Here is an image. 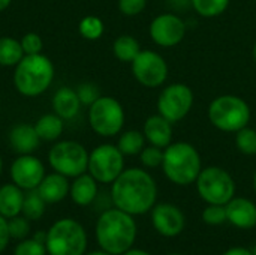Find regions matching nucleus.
Listing matches in <instances>:
<instances>
[{"mask_svg":"<svg viewBox=\"0 0 256 255\" xmlns=\"http://www.w3.org/2000/svg\"><path fill=\"white\" fill-rule=\"evenodd\" d=\"M75 90H76V93H78V98H80L81 104H82V105H88V107L100 96L99 89H98L96 84H93V83H82V84H80Z\"/></svg>","mask_w":256,"mask_h":255,"instance_id":"c9c22d12","label":"nucleus"},{"mask_svg":"<svg viewBox=\"0 0 256 255\" xmlns=\"http://www.w3.org/2000/svg\"><path fill=\"white\" fill-rule=\"evenodd\" d=\"M207 117L216 129L236 134L244 126H249L252 111L243 98L237 95H220L210 102Z\"/></svg>","mask_w":256,"mask_h":255,"instance_id":"39448f33","label":"nucleus"},{"mask_svg":"<svg viewBox=\"0 0 256 255\" xmlns=\"http://www.w3.org/2000/svg\"><path fill=\"white\" fill-rule=\"evenodd\" d=\"M162 170L165 177L178 186H188L196 182L202 161L196 147L188 141H172L164 149Z\"/></svg>","mask_w":256,"mask_h":255,"instance_id":"7ed1b4c3","label":"nucleus"},{"mask_svg":"<svg viewBox=\"0 0 256 255\" xmlns=\"http://www.w3.org/2000/svg\"><path fill=\"white\" fill-rule=\"evenodd\" d=\"M20 41H21V47H22V51H24L26 56L27 54H40L42 53L44 41H42V38L38 33L28 32Z\"/></svg>","mask_w":256,"mask_h":255,"instance_id":"f704fd0d","label":"nucleus"},{"mask_svg":"<svg viewBox=\"0 0 256 255\" xmlns=\"http://www.w3.org/2000/svg\"><path fill=\"white\" fill-rule=\"evenodd\" d=\"M24 56L20 39L10 36L0 38V66L15 68Z\"/></svg>","mask_w":256,"mask_h":255,"instance_id":"b1692460","label":"nucleus"},{"mask_svg":"<svg viewBox=\"0 0 256 255\" xmlns=\"http://www.w3.org/2000/svg\"><path fill=\"white\" fill-rule=\"evenodd\" d=\"M252 251H254V255H256V245L254 246V249H252Z\"/></svg>","mask_w":256,"mask_h":255,"instance_id":"de8ad7c7","label":"nucleus"},{"mask_svg":"<svg viewBox=\"0 0 256 255\" xmlns=\"http://www.w3.org/2000/svg\"><path fill=\"white\" fill-rule=\"evenodd\" d=\"M111 200L114 207L132 216L144 215L156 204V180L144 168H124L123 173L111 183Z\"/></svg>","mask_w":256,"mask_h":255,"instance_id":"f257e3e1","label":"nucleus"},{"mask_svg":"<svg viewBox=\"0 0 256 255\" xmlns=\"http://www.w3.org/2000/svg\"><path fill=\"white\" fill-rule=\"evenodd\" d=\"M10 3H12V0H0V12L4 11L6 8H9Z\"/></svg>","mask_w":256,"mask_h":255,"instance_id":"79ce46f5","label":"nucleus"},{"mask_svg":"<svg viewBox=\"0 0 256 255\" xmlns=\"http://www.w3.org/2000/svg\"><path fill=\"white\" fill-rule=\"evenodd\" d=\"M24 203V191L15 183L0 186V215L6 219L21 215Z\"/></svg>","mask_w":256,"mask_h":255,"instance_id":"4be33fe9","label":"nucleus"},{"mask_svg":"<svg viewBox=\"0 0 256 255\" xmlns=\"http://www.w3.org/2000/svg\"><path fill=\"white\" fill-rule=\"evenodd\" d=\"M2 170H3V161H2V156H0V174H2Z\"/></svg>","mask_w":256,"mask_h":255,"instance_id":"49530a36","label":"nucleus"},{"mask_svg":"<svg viewBox=\"0 0 256 255\" xmlns=\"http://www.w3.org/2000/svg\"><path fill=\"white\" fill-rule=\"evenodd\" d=\"M228 222L240 230H252L256 227V204L243 197H234L226 204Z\"/></svg>","mask_w":256,"mask_h":255,"instance_id":"dca6fc26","label":"nucleus"},{"mask_svg":"<svg viewBox=\"0 0 256 255\" xmlns=\"http://www.w3.org/2000/svg\"><path fill=\"white\" fill-rule=\"evenodd\" d=\"M147 2L148 0H118V11L124 17H136L146 9Z\"/></svg>","mask_w":256,"mask_h":255,"instance_id":"e433bc0d","label":"nucleus"},{"mask_svg":"<svg viewBox=\"0 0 256 255\" xmlns=\"http://www.w3.org/2000/svg\"><path fill=\"white\" fill-rule=\"evenodd\" d=\"M8 227H9L10 239L22 240V239H27V236L30 234V222L26 216L18 215V216L8 219Z\"/></svg>","mask_w":256,"mask_h":255,"instance_id":"473e14b6","label":"nucleus"},{"mask_svg":"<svg viewBox=\"0 0 256 255\" xmlns=\"http://www.w3.org/2000/svg\"><path fill=\"white\" fill-rule=\"evenodd\" d=\"M140 161L144 168H158L162 167L164 161V149L156 146H146L140 153Z\"/></svg>","mask_w":256,"mask_h":255,"instance_id":"2f4dec72","label":"nucleus"},{"mask_svg":"<svg viewBox=\"0 0 256 255\" xmlns=\"http://www.w3.org/2000/svg\"><path fill=\"white\" fill-rule=\"evenodd\" d=\"M54 80V65L50 57L40 54H27L15 66V89L27 98L42 95Z\"/></svg>","mask_w":256,"mask_h":255,"instance_id":"20e7f679","label":"nucleus"},{"mask_svg":"<svg viewBox=\"0 0 256 255\" xmlns=\"http://www.w3.org/2000/svg\"><path fill=\"white\" fill-rule=\"evenodd\" d=\"M124 108L112 96H99L88 107L90 128L100 137H116L124 126Z\"/></svg>","mask_w":256,"mask_h":255,"instance_id":"6e6552de","label":"nucleus"},{"mask_svg":"<svg viewBox=\"0 0 256 255\" xmlns=\"http://www.w3.org/2000/svg\"><path fill=\"white\" fill-rule=\"evenodd\" d=\"M69 195L76 206H90L98 197V180L90 173L80 174L70 183Z\"/></svg>","mask_w":256,"mask_h":255,"instance_id":"412c9836","label":"nucleus"},{"mask_svg":"<svg viewBox=\"0 0 256 255\" xmlns=\"http://www.w3.org/2000/svg\"><path fill=\"white\" fill-rule=\"evenodd\" d=\"M152 212V224L164 237H176L186 227V218L180 207L171 203L154 204Z\"/></svg>","mask_w":256,"mask_h":255,"instance_id":"2eb2a0df","label":"nucleus"},{"mask_svg":"<svg viewBox=\"0 0 256 255\" xmlns=\"http://www.w3.org/2000/svg\"><path fill=\"white\" fill-rule=\"evenodd\" d=\"M36 191L39 192V195L44 198L46 204H56L63 201L69 195L70 183L66 176L54 171L51 174H45Z\"/></svg>","mask_w":256,"mask_h":255,"instance_id":"a211bd4d","label":"nucleus"},{"mask_svg":"<svg viewBox=\"0 0 256 255\" xmlns=\"http://www.w3.org/2000/svg\"><path fill=\"white\" fill-rule=\"evenodd\" d=\"M9 240H10V234H9L8 219L0 215V254L8 248Z\"/></svg>","mask_w":256,"mask_h":255,"instance_id":"4c0bfd02","label":"nucleus"},{"mask_svg":"<svg viewBox=\"0 0 256 255\" xmlns=\"http://www.w3.org/2000/svg\"><path fill=\"white\" fill-rule=\"evenodd\" d=\"M45 177V167L42 161L33 155H20L10 165L12 183L22 191H32L39 186Z\"/></svg>","mask_w":256,"mask_h":255,"instance_id":"4468645a","label":"nucleus"},{"mask_svg":"<svg viewBox=\"0 0 256 255\" xmlns=\"http://www.w3.org/2000/svg\"><path fill=\"white\" fill-rule=\"evenodd\" d=\"M86 255H112V254H110V252H106V251L100 249V251H92V252H88V254H86Z\"/></svg>","mask_w":256,"mask_h":255,"instance_id":"37998d69","label":"nucleus"},{"mask_svg":"<svg viewBox=\"0 0 256 255\" xmlns=\"http://www.w3.org/2000/svg\"><path fill=\"white\" fill-rule=\"evenodd\" d=\"M222 255H254V251L243 248V246H232V248L226 249Z\"/></svg>","mask_w":256,"mask_h":255,"instance_id":"58836bf2","label":"nucleus"},{"mask_svg":"<svg viewBox=\"0 0 256 255\" xmlns=\"http://www.w3.org/2000/svg\"><path fill=\"white\" fill-rule=\"evenodd\" d=\"M146 143L147 141H146L142 131L129 129L124 132H120L117 147L124 156H135L141 153V150L146 147Z\"/></svg>","mask_w":256,"mask_h":255,"instance_id":"a878e982","label":"nucleus"},{"mask_svg":"<svg viewBox=\"0 0 256 255\" xmlns=\"http://www.w3.org/2000/svg\"><path fill=\"white\" fill-rule=\"evenodd\" d=\"M130 69L134 78L147 89H158L168 80L166 60L153 50H141V53L132 60Z\"/></svg>","mask_w":256,"mask_h":255,"instance_id":"f8f14e48","label":"nucleus"},{"mask_svg":"<svg viewBox=\"0 0 256 255\" xmlns=\"http://www.w3.org/2000/svg\"><path fill=\"white\" fill-rule=\"evenodd\" d=\"M45 206H46V203L44 201V198L39 195V192L36 189L26 191L21 213L28 221H36V219L42 218V215L45 212Z\"/></svg>","mask_w":256,"mask_h":255,"instance_id":"bb28decb","label":"nucleus"},{"mask_svg":"<svg viewBox=\"0 0 256 255\" xmlns=\"http://www.w3.org/2000/svg\"><path fill=\"white\" fill-rule=\"evenodd\" d=\"M201 218H202L204 224H207V225H212V227L222 225V224L228 222L226 207L222 204H207V207L202 210Z\"/></svg>","mask_w":256,"mask_h":255,"instance_id":"7c9ffc66","label":"nucleus"},{"mask_svg":"<svg viewBox=\"0 0 256 255\" xmlns=\"http://www.w3.org/2000/svg\"><path fill=\"white\" fill-rule=\"evenodd\" d=\"M45 246L48 255H84L87 249V233L78 221L62 218L46 231Z\"/></svg>","mask_w":256,"mask_h":255,"instance_id":"423d86ee","label":"nucleus"},{"mask_svg":"<svg viewBox=\"0 0 256 255\" xmlns=\"http://www.w3.org/2000/svg\"><path fill=\"white\" fill-rule=\"evenodd\" d=\"M48 162L56 173L66 176L68 179H75L80 174L87 173L88 152L78 141L63 140L50 149Z\"/></svg>","mask_w":256,"mask_h":255,"instance_id":"1a4fd4ad","label":"nucleus"},{"mask_svg":"<svg viewBox=\"0 0 256 255\" xmlns=\"http://www.w3.org/2000/svg\"><path fill=\"white\" fill-rule=\"evenodd\" d=\"M142 134L148 144L166 149L172 143V123L160 114H153L146 119Z\"/></svg>","mask_w":256,"mask_h":255,"instance_id":"f3484780","label":"nucleus"},{"mask_svg":"<svg viewBox=\"0 0 256 255\" xmlns=\"http://www.w3.org/2000/svg\"><path fill=\"white\" fill-rule=\"evenodd\" d=\"M78 30H80V35L84 39H87V41H98L104 35L105 26H104V21L99 17L87 15V17H84L80 21Z\"/></svg>","mask_w":256,"mask_h":255,"instance_id":"c85d7f7f","label":"nucleus"},{"mask_svg":"<svg viewBox=\"0 0 256 255\" xmlns=\"http://www.w3.org/2000/svg\"><path fill=\"white\" fill-rule=\"evenodd\" d=\"M195 183L200 197L207 204L225 206L236 197V182L222 167L210 165L202 168Z\"/></svg>","mask_w":256,"mask_h":255,"instance_id":"0eeeda50","label":"nucleus"},{"mask_svg":"<svg viewBox=\"0 0 256 255\" xmlns=\"http://www.w3.org/2000/svg\"><path fill=\"white\" fill-rule=\"evenodd\" d=\"M124 170V155L117 144H100L88 153L87 171L98 183L111 185Z\"/></svg>","mask_w":256,"mask_h":255,"instance_id":"9b49d317","label":"nucleus"},{"mask_svg":"<svg viewBox=\"0 0 256 255\" xmlns=\"http://www.w3.org/2000/svg\"><path fill=\"white\" fill-rule=\"evenodd\" d=\"M112 53L120 62L132 63V60L141 53V45L132 35H120L112 42Z\"/></svg>","mask_w":256,"mask_h":255,"instance_id":"393cba45","label":"nucleus"},{"mask_svg":"<svg viewBox=\"0 0 256 255\" xmlns=\"http://www.w3.org/2000/svg\"><path fill=\"white\" fill-rule=\"evenodd\" d=\"M231 0H190L194 11L202 18H216L222 15L228 9Z\"/></svg>","mask_w":256,"mask_h":255,"instance_id":"cd10ccee","label":"nucleus"},{"mask_svg":"<svg viewBox=\"0 0 256 255\" xmlns=\"http://www.w3.org/2000/svg\"><path fill=\"white\" fill-rule=\"evenodd\" d=\"M194 102V90L188 84L171 83L160 90L156 101V108L158 114H160L174 125L183 120L190 113Z\"/></svg>","mask_w":256,"mask_h":255,"instance_id":"9d476101","label":"nucleus"},{"mask_svg":"<svg viewBox=\"0 0 256 255\" xmlns=\"http://www.w3.org/2000/svg\"><path fill=\"white\" fill-rule=\"evenodd\" d=\"M168 255H183V254H177V252H174V254H168Z\"/></svg>","mask_w":256,"mask_h":255,"instance_id":"09e8293b","label":"nucleus"},{"mask_svg":"<svg viewBox=\"0 0 256 255\" xmlns=\"http://www.w3.org/2000/svg\"><path fill=\"white\" fill-rule=\"evenodd\" d=\"M186 23L182 17L172 12H165L154 17L148 26L152 41L162 48L178 45L186 36Z\"/></svg>","mask_w":256,"mask_h":255,"instance_id":"ddd939ff","label":"nucleus"},{"mask_svg":"<svg viewBox=\"0 0 256 255\" xmlns=\"http://www.w3.org/2000/svg\"><path fill=\"white\" fill-rule=\"evenodd\" d=\"M252 57H254V60H255L256 63V42L254 44V48H252Z\"/></svg>","mask_w":256,"mask_h":255,"instance_id":"c03bdc74","label":"nucleus"},{"mask_svg":"<svg viewBox=\"0 0 256 255\" xmlns=\"http://www.w3.org/2000/svg\"><path fill=\"white\" fill-rule=\"evenodd\" d=\"M46 246L45 243L36 240L34 237L32 239H22L16 246L14 255H46Z\"/></svg>","mask_w":256,"mask_h":255,"instance_id":"72a5a7b5","label":"nucleus"},{"mask_svg":"<svg viewBox=\"0 0 256 255\" xmlns=\"http://www.w3.org/2000/svg\"><path fill=\"white\" fill-rule=\"evenodd\" d=\"M94 233L100 249L112 255H120L134 248L138 228L132 215L112 207L100 213Z\"/></svg>","mask_w":256,"mask_h":255,"instance_id":"f03ea898","label":"nucleus"},{"mask_svg":"<svg viewBox=\"0 0 256 255\" xmlns=\"http://www.w3.org/2000/svg\"><path fill=\"white\" fill-rule=\"evenodd\" d=\"M254 189H255V194H256V171H255V174H254Z\"/></svg>","mask_w":256,"mask_h":255,"instance_id":"a18cd8bd","label":"nucleus"},{"mask_svg":"<svg viewBox=\"0 0 256 255\" xmlns=\"http://www.w3.org/2000/svg\"><path fill=\"white\" fill-rule=\"evenodd\" d=\"M40 138L34 129V125L20 123L15 125L9 132V143L10 147L18 155H32L40 146Z\"/></svg>","mask_w":256,"mask_h":255,"instance_id":"6ab92c4d","label":"nucleus"},{"mask_svg":"<svg viewBox=\"0 0 256 255\" xmlns=\"http://www.w3.org/2000/svg\"><path fill=\"white\" fill-rule=\"evenodd\" d=\"M81 101L78 98V93L75 89H70L68 86L60 87L54 96H52V110L57 116H60L63 120L74 119L81 108Z\"/></svg>","mask_w":256,"mask_h":255,"instance_id":"aec40b11","label":"nucleus"},{"mask_svg":"<svg viewBox=\"0 0 256 255\" xmlns=\"http://www.w3.org/2000/svg\"><path fill=\"white\" fill-rule=\"evenodd\" d=\"M34 129L42 141H57L64 129V122L56 113L44 114L34 123Z\"/></svg>","mask_w":256,"mask_h":255,"instance_id":"5701e85b","label":"nucleus"},{"mask_svg":"<svg viewBox=\"0 0 256 255\" xmlns=\"http://www.w3.org/2000/svg\"><path fill=\"white\" fill-rule=\"evenodd\" d=\"M236 146L240 153L246 156L256 155V129L250 126H244L243 129L236 132Z\"/></svg>","mask_w":256,"mask_h":255,"instance_id":"c756f323","label":"nucleus"},{"mask_svg":"<svg viewBox=\"0 0 256 255\" xmlns=\"http://www.w3.org/2000/svg\"><path fill=\"white\" fill-rule=\"evenodd\" d=\"M33 237H34L36 240H39V242L45 243V242H46V231H38Z\"/></svg>","mask_w":256,"mask_h":255,"instance_id":"a19ab883","label":"nucleus"},{"mask_svg":"<svg viewBox=\"0 0 256 255\" xmlns=\"http://www.w3.org/2000/svg\"><path fill=\"white\" fill-rule=\"evenodd\" d=\"M120 255H152L148 254L147 251H144V249H138V248H130V249H128L126 252H123V254Z\"/></svg>","mask_w":256,"mask_h":255,"instance_id":"ea45409f","label":"nucleus"}]
</instances>
